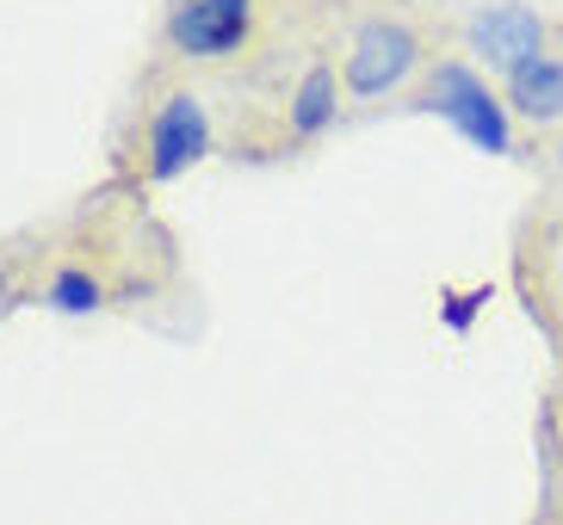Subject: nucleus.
Listing matches in <instances>:
<instances>
[{
	"label": "nucleus",
	"instance_id": "1",
	"mask_svg": "<svg viewBox=\"0 0 563 525\" xmlns=\"http://www.w3.org/2000/svg\"><path fill=\"white\" fill-rule=\"evenodd\" d=\"M428 112H440L452 131L483 155H508V105L489 93V81H477L464 63H440L428 81Z\"/></svg>",
	"mask_w": 563,
	"mask_h": 525
},
{
	"label": "nucleus",
	"instance_id": "5",
	"mask_svg": "<svg viewBox=\"0 0 563 525\" xmlns=\"http://www.w3.org/2000/svg\"><path fill=\"white\" fill-rule=\"evenodd\" d=\"M471 49L489 56V68L514 75L520 63L545 56V19L532 13V7H520V0H508V7H483V13L471 19Z\"/></svg>",
	"mask_w": 563,
	"mask_h": 525
},
{
	"label": "nucleus",
	"instance_id": "6",
	"mask_svg": "<svg viewBox=\"0 0 563 525\" xmlns=\"http://www.w3.org/2000/svg\"><path fill=\"white\" fill-rule=\"evenodd\" d=\"M508 105L532 124H558L563 118V63L558 56H532L508 75Z\"/></svg>",
	"mask_w": 563,
	"mask_h": 525
},
{
	"label": "nucleus",
	"instance_id": "7",
	"mask_svg": "<svg viewBox=\"0 0 563 525\" xmlns=\"http://www.w3.org/2000/svg\"><path fill=\"white\" fill-rule=\"evenodd\" d=\"M329 118H334V75L329 68H310L303 87L291 93V131L316 136V131H329Z\"/></svg>",
	"mask_w": 563,
	"mask_h": 525
},
{
	"label": "nucleus",
	"instance_id": "4",
	"mask_svg": "<svg viewBox=\"0 0 563 525\" xmlns=\"http://www.w3.org/2000/svg\"><path fill=\"white\" fill-rule=\"evenodd\" d=\"M205 148H211V118L192 93H174L162 99V112L150 118V174L155 180H174L186 174L192 161H205Z\"/></svg>",
	"mask_w": 563,
	"mask_h": 525
},
{
	"label": "nucleus",
	"instance_id": "8",
	"mask_svg": "<svg viewBox=\"0 0 563 525\" xmlns=\"http://www.w3.org/2000/svg\"><path fill=\"white\" fill-rule=\"evenodd\" d=\"M51 303H56L63 315H87L93 303H100V284L68 266V272H56V279H51Z\"/></svg>",
	"mask_w": 563,
	"mask_h": 525
},
{
	"label": "nucleus",
	"instance_id": "3",
	"mask_svg": "<svg viewBox=\"0 0 563 525\" xmlns=\"http://www.w3.org/2000/svg\"><path fill=\"white\" fill-rule=\"evenodd\" d=\"M254 25V0H174L167 37L180 56H230Z\"/></svg>",
	"mask_w": 563,
	"mask_h": 525
},
{
	"label": "nucleus",
	"instance_id": "2",
	"mask_svg": "<svg viewBox=\"0 0 563 525\" xmlns=\"http://www.w3.org/2000/svg\"><path fill=\"white\" fill-rule=\"evenodd\" d=\"M421 63V44H415L409 25H390V19H372L353 32V49H347V87L360 99H378L390 87H402Z\"/></svg>",
	"mask_w": 563,
	"mask_h": 525
}]
</instances>
